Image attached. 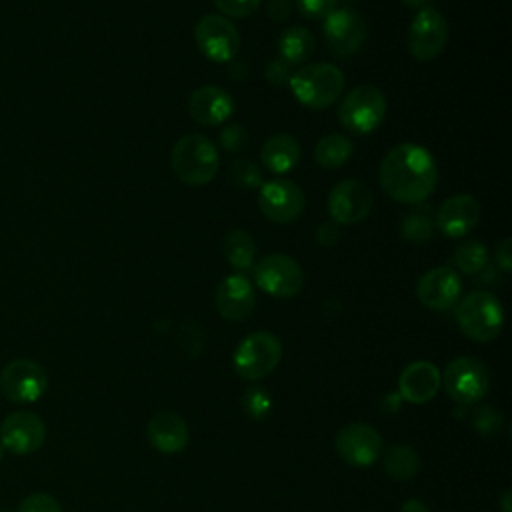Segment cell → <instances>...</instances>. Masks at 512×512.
<instances>
[{"mask_svg":"<svg viewBox=\"0 0 512 512\" xmlns=\"http://www.w3.org/2000/svg\"><path fill=\"white\" fill-rule=\"evenodd\" d=\"M378 180L392 200L422 204L438 182L436 160L420 144H398L382 158Z\"/></svg>","mask_w":512,"mask_h":512,"instance_id":"6da1fadb","label":"cell"},{"mask_svg":"<svg viewBox=\"0 0 512 512\" xmlns=\"http://www.w3.org/2000/svg\"><path fill=\"white\" fill-rule=\"evenodd\" d=\"M170 164L184 184L202 186L216 176L220 156L210 138L202 134H186L172 146Z\"/></svg>","mask_w":512,"mask_h":512,"instance_id":"7a4b0ae2","label":"cell"},{"mask_svg":"<svg viewBox=\"0 0 512 512\" xmlns=\"http://www.w3.org/2000/svg\"><path fill=\"white\" fill-rule=\"evenodd\" d=\"M294 98L312 110L328 108L344 90V76L334 64L316 62L292 72L288 82Z\"/></svg>","mask_w":512,"mask_h":512,"instance_id":"3957f363","label":"cell"},{"mask_svg":"<svg viewBox=\"0 0 512 512\" xmlns=\"http://www.w3.org/2000/svg\"><path fill=\"white\" fill-rule=\"evenodd\" d=\"M460 330L474 342L494 340L504 326V310L500 300L484 290L464 296L456 308Z\"/></svg>","mask_w":512,"mask_h":512,"instance_id":"277c9868","label":"cell"},{"mask_svg":"<svg viewBox=\"0 0 512 512\" xmlns=\"http://www.w3.org/2000/svg\"><path fill=\"white\" fill-rule=\"evenodd\" d=\"M386 114V96L372 84L352 88L338 106L340 124L354 134L374 132Z\"/></svg>","mask_w":512,"mask_h":512,"instance_id":"5b68a950","label":"cell"},{"mask_svg":"<svg viewBox=\"0 0 512 512\" xmlns=\"http://www.w3.org/2000/svg\"><path fill=\"white\" fill-rule=\"evenodd\" d=\"M280 358L282 344L272 332H252L236 346L234 368L246 380H262L274 372Z\"/></svg>","mask_w":512,"mask_h":512,"instance_id":"8992f818","label":"cell"},{"mask_svg":"<svg viewBox=\"0 0 512 512\" xmlns=\"http://www.w3.org/2000/svg\"><path fill=\"white\" fill-rule=\"evenodd\" d=\"M444 390L458 404H472L486 396L490 386L488 368L470 356L454 358L444 370Z\"/></svg>","mask_w":512,"mask_h":512,"instance_id":"52a82bcc","label":"cell"},{"mask_svg":"<svg viewBox=\"0 0 512 512\" xmlns=\"http://www.w3.org/2000/svg\"><path fill=\"white\" fill-rule=\"evenodd\" d=\"M48 388L46 370L30 360L16 358L8 362L0 372V390L2 394L16 404L36 402Z\"/></svg>","mask_w":512,"mask_h":512,"instance_id":"ba28073f","label":"cell"},{"mask_svg":"<svg viewBox=\"0 0 512 512\" xmlns=\"http://www.w3.org/2000/svg\"><path fill=\"white\" fill-rule=\"evenodd\" d=\"M448 44V22L446 18L432 6H424L412 18L408 30V50L420 60L428 62L442 54Z\"/></svg>","mask_w":512,"mask_h":512,"instance_id":"9c48e42d","label":"cell"},{"mask_svg":"<svg viewBox=\"0 0 512 512\" xmlns=\"http://www.w3.org/2000/svg\"><path fill=\"white\" fill-rule=\"evenodd\" d=\"M194 40L200 52L212 62H228L238 54L240 34L222 14H206L194 28Z\"/></svg>","mask_w":512,"mask_h":512,"instance_id":"30bf717a","label":"cell"},{"mask_svg":"<svg viewBox=\"0 0 512 512\" xmlns=\"http://www.w3.org/2000/svg\"><path fill=\"white\" fill-rule=\"evenodd\" d=\"M258 288L276 298H292L304 284V272L300 264L288 254L264 256L254 270Z\"/></svg>","mask_w":512,"mask_h":512,"instance_id":"8fae6325","label":"cell"},{"mask_svg":"<svg viewBox=\"0 0 512 512\" xmlns=\"http://www.w3.org/2000/svg\"><path fill=\"white\" fill-rule=\"evenodd\" d=\"M334 448L346 464L358 468L374 464L384 452L382 436L374 426L364 422H352L340 428L334 438Z\"/></svg>","mask_w":512,"mask_h":512,"instance_id":"7c38bea8","label":"cell"},{"mask_svg":"<svg viewBox=\"0 0 512 512\" xmlns=\"http://www.w3.org/2000/svg\"><path fill=\"white\" fill-rule=\"evenodd\" d=\"M306 204L304 192L290 180H270L260 186L258 206L260 212L278 224H288L298 220Z\"/></svg>","mask_w":512,"mask_h":512,"instance_id":"4fadbf2b","label":"cell"},{"mask_svg":"<svg viewBox=\"0 0 512 512\" xmlns=\"http://www.w3.org/2000/svg\"><path fill=\"white\" fill-rule=\"evenodd\" d=\"M366 38V22L352 8H338L324 18V40L332 54L348 58L362 46Z\"/></svg>","mask_w":512,"mask_h":512,"instance_id":"5bb4252c","label":"cell"},{"mask_svg":"<svg viewBox=\"0 0 512 512\" xmlns=\"http://www.w3.org/2000/svg\"><path fill=\"white\" fill-rule=\"evenodd\" d=\"M46 438L44 420L28 410H18L8 414L0 426V444L12 454H32Z\"/></svg>","mask_w":512,"mask_h":512,"instance_id":"9a60e30c","label":"cell"},{"mask_svg":"<svg viewBox=\"0 0 512 512\" xmlns=\"http://www.w3.org/2000/svg\"><path fill=\"white\" fill-rule=\"evenodd\" d=\"M372 202V190L362 180H344L330 190L328 214L338 224H356L368 216Z\"/></svg>","mask_w":512,"mask_h":512,"instance_id":"2e32d148","label":"cell"},{"mask_svg":"<svg viewBox=\"0 0 512 512\" xmlns=\"http://www.w3.org/2000/svg\"><path fill=\"white\" fill-rule=\"evenodd\" d=\"M462 294L460 274L450 266L428 270L416 284L418 300L430 310H448Z\"/></svg>","mask_w":512,"mask_h":512,"instance_id":"e0dca14e","label":"cell"},{"mask_svg":"<svg viewBox=\"0 0 512 512\" xmlns=\"http://www.w3.org/2000/svg\"><path fill=\"white\" fill-rule=\"evenodd\" d=\"M480 214L482 208L474 196L456 194L442 202V206L434 214V224L446 238H462L464 234L474 230Z\"/></svg>","mask_w":512,"mask_h":512,"instance_id":"ac0fdd59","label":"cell"},{"mask_svg":"<svg viewBox=\"0 0 512 512\" xmlns=\"http://www.w3.org/2000/svg\"><path fill=\"white\" fill-rule=\"evenodd\" d=\"M214 302H216V310L222 318H226L230 322L244 320L252 314V310L256 306L254 286L242 274L226 276L216 288Z\"/></svg>","mask_w":512,"mask_h":512,"instance_id":"d6986e66","label":"cell"},{"mask_svg":"<svg viewBox=\"0 0 512 512\" xmlns=\"http://www.w3.org/2000/svg\"><path fill=\"white\" fill-rule=\"evenodd\" d=\"M188 112L198 124L218 126L232 116L234 98L220 86H200L188 98Z\"/></svg>","mask_w":512,"mask_h":512,"instance_id":"ffe728a7","label":"cell"},{"mask_svg":"<svg viewBox=\"0 0 512 512\" xmlns=\"http://www.w3.org/2000/svg\"><path fill=\"white\" fill-rule=\"evenodd\" d=\"M440 388V372L432 362H410L398 378L400 396L410 404H424L436 396Z\"/></svg>","mask_w":512,"mask_h":512,"instance_id":"44dd1931","label":"cell"},{"mask_svg":"<svg viewBox=\"0 0 512 512\" xmlns=\"http://www.w3.org/2000/svg\"><path fill=\"white\" fill-rule=\"evenodd\" d=\"M150 444L164 454L182 452L188 446L190 430L186 420L176 412H156L146 426Z\"/></svg>","mask_w":512,"mask_h":512,"instance_id":"7402d4cb","label":"cell"},{"mask_svg":"<svg viewBox=\"0 0 512 512\" xmlns=\"http://www.w3.org/2000/svg\"><path fill=\"white\" fill-rule=\"evenodd\" d=\"M260 158L262 164L274 174L290 172L300 160V144L290 134H274L262 144Z\"/></svg>","mask_w":512,"mask_h":512,"instance_id":"603a6c76","label":"cell"},{"mask_svg":"<svg viewBox=\"0 0 512 512\" xmlns=\"http://www.w3.org/2000/svg\"><path fill=\"white\" fill-rule=\"evenodd\" d=\"M316 48V40L312 32L304 26H290L280 34L278 52L280 58L288 64H300L312 56Z\"/></svg>","mask_w":512,"mask_h":512,"instance_id":"cb8c5ba5","label":"cell"},{"mask_svg":"<svg viewBox=\"0 0 512 512\" xmlns=\"http://www.w3.org/2000/svg\"><path fill=\"white\" fill-rule=\"evenodd\" d=\"M354 152V142L348 136L342 134H326L316 142L314 148V160L322 168H338L350 160Z\"/></svg>","mask_w":512,"mask_h":512,"instance_id":"d4e9b609","label":"cell"},{"mask_svg":"<svg viewBox=\"0 0 512 512\" xmlns=\"http://www.w3.org/2000/svg\"><path fill=\"white\" fill-rule=\"evenodd\" d=\"M420 466L418 452L408 444H394L384 452V472L398 482L410 480Z\"/></svg>","mask_w":512,"mask_h":512,"instance_id":"484cf974","label":"cell"},{"mask_svg":"<svg viewBox=\"0 0 512 512\" xmlns=\"http://www.w3.org/2000/svg\"><path fill=\"white\" fill-rule=\"evenodd\" d=\"M434 228V210L426 204H416V208L404 216L400 224V234L412 244H422L432 238Z\"/></svg>","mask_w":512,"mask_h":512,"instance_id":"4316f807","label":"cell"},{"mask_svg":"<svg viewBox=\"0 0 512 512\" xmlns=\"http://www.w3.org/2000/svg\"><path fill=\"white\" fill-rule=\"evenodd\" d=\"M224 256L236 270H248L254 264L256 244L246 230H230L224 238Z\"/></svg>","mask_w":512,"mask_h":512,"instance_id":"83f0119b","label":"cell"},{"mask_svg":"<svg viewBox=\"0 0 512 512\" xmlns=\"http://www.w3.org/2000/svg\"><path fill=\"white\" fill-rule=\"evenodd\" d=\"M488 262V250L482 242L476 240H466L454 248L452 254V264L456 270L464 274H478L484 270Z\"/></svg>","mask_w":512,"mask_h":512,"instance_id":"f1b7e54d","label":"cell"},{"mask_svg":"<svg viewBox=\"0 0 512 512\" xmlns=\"http://www.w3.org/2000/svg\"><path fill=\"white\" fill-rule=\"evenodd\" d=\"M230 180L234 186L242 188V190H256L260 188L262 182V172L258 170V166L246 158H240L236 162H232L230 166Z\"/></svg>","mask_w":512,"mask_h":512,"instance_id":"f546056e","label":"cell"},{"mask_svg":"<svg viewBox=\"0 0 512 512\" xmlns=\"http://www.w3.org/2000/svg\"><path fill=\"white\" fill-rule=\"evenodd\" d=\"M502 424H504V416L500 410H496L494 406H478L474 410V416H472V426L478 434L482 436H498L500 430H502Z\"/></svg>","mask_w":512,"mask_h":512,"instance_id":"4dcf8cb0","label":"cell"},{"mask_svg":"<svg viewBox=\"0 0 512 512\" xmlns=\"http://www.w3.org/2000/svg\"><path fill=\"white\" fill-rule=\"evenodd\" d=\"M248 138H250L248 130L242 124H228L220 132L218 144L226 152H240V150H244L248 146Z\"/></svg>","mask_w":512,"mask_h":512,"instance_id":"1f68e13d","label":"cell"},{"mask_svg":"<svg viewBox=\"0 0 512 512\" xmlns=\"http://www.w3.org/2000/svg\"><path fill=\"white\" fill-rule=\"evenodd\" d=\"M242 404H244V410L248 412L250 418H262L268 414L272 402H270V396L266 394V390L258 388V386H252L246 390L244 398H242Z\"/></svg>","mask_w":512,"mask_h":512,"instance_id":"d6a6232c","label":"cell"},{"mask_svg":"<svg viewBox=\"0 0 512 512\" xmlns=\"http://www.w3.org/2000/svg\"><path fill=\"white\" fill-rule=\"evenodd\" d=\"M18 512H62V506L54 496L46 492H34L20 502Z\"/></svg>","mask_w":512,"mask_h":512,"instance_id":"836d02e7","label":"cell"},{"mask_svg":"<svg viewBox=\"0 0 512 512\" xmlns=\"http://www.w3.org/2000/svg\"><path fill=\"white\" fill-rule=\"evenodd\" d=\"M214 4L222 12V16L246 18L258 10L260 0H214Z\"/></svg>","mask_w":512,"mask_h":512,"instance_id":"e575fe53","label":"cell"},{"mask_svg":"<svg viewBox=\"0 0 512 512\" xmlns=\"http://www.w3.org/2000/svg\"><path fill=\"white\" fill-rule=\"evenodd\" d=\"M296 8L306 18H326L336 10V0H296Z\"/></svg>","mask_w":512,"mask_h":512,"instance_id":"d590c367","label":"cell"},{"mask_svg":"<svg viewBox=\"0 0 512 512\" xmlns=\"http://www.w3.org/2000/svg\"><path fill=\"white\" fill-rule=\"evenodd\" d=\"M290 76H292V64H288L286 60L278 58V60H272L268 62L266 66V78L276 84V86H284L290 82Z\"/></svg>","mask_w":512,"mask_h":512,"instance_id":"8d00e7d4","label":"cell"},{"mask_svg":"<svg viewBox=\"0 0 512 512\" xmlns=\"http://www.w3.org/2000/svg\"><path fill=\"white\" fill-rule=\"evenodd\" d=\"M496 262L502 272L508 274L512 270V240L510 238L500 242V246L496 250Z\"/></svg>","mask_w":512,"mask_h":512,"instance_id":"74e56055","label":"cell"},{"mask_svg":"<svg viewBox=\"0 0 512 512\" xmlns=\"http://www.w3.org/2000/svg\"><path fill=\"white\" fill-rule=\"evenodd\" d=\"M266 12L272 20L276 22H282L288 18L290 14V2L288 0H268L266 2Z\"/></svg>","mask_w":512,"mask_h":512,"instance_id":"f35d334b","label":"cell"},{"mask_svg":"<svg viewBox=\"0 0 512 512\" xmlns=\"http://www.w3.org/2000/svg\"><path fill=\"white\" fill-rule=\"evenodd\" d=\"M338 240V228L334 224H320L316 228V242L322 246H332Z\"/></svg>","mask_w":512,"mask_h":512,"instance_id":"ab89813d","label":"cell"},{"mask_svg":"<svg viewBox=\"0 0 512 512\" xmlns=\"http://www.w3.org/2000/svg\"><path fill=\"white\" fill-rule=\"evenodd\" d=\"M400 512H428V506L422 500H418V498H410V500H406L402 504Z\"/></svg>","mask_w":512,"mask_h":512,"instance_id":"60d3db41","label":"cell"},{"mask_svg":"<svg viewBox=\"0 0 512 512\" xmlns=\"http://www.w3.org/2000/svg\"><path fill=\"white\" fill-rule=\"evenodd\" d=\"M508 500H510V492H504V494H502V508H504V512H510Z\"/></svg>","mask_w":512,"mask_h":512,"instance_id":"b9f144b4","label":"cell"},{"mask_svg":"<svg viewBox=\"0 0 512 512\" xmlns=\"http://www.w3.org/2000/svg\"><path fill=\"white\" fill-rule=\"evenodd\" d=\"M404 4H408V6H412V8H418V6H422L426 0H402Z\"/></svg>","mask_w":512,"mask_h":512,"instance_id":"7bdbcfd3","label":"cell"},{"mask_svg":"<svg viewBox=\"0 0 512 512\" xmlns=\"http://www.w3.org/2000/svg\"><path fill=\"white\" fill-rule=\"evenodd\" d=\"M2 456H4V448H2V444H0V460H2Z\"/></svg>","mask_w":512,"mask_h":512,"instance_id":"ee69618b","label":"cell"}]
</instances>
